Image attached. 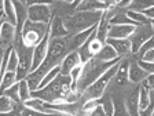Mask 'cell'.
<instances>
[{"instance_id":"6da1fadb","label":"cell","mask_w":154,"mask_h":116,"mask_svg":"<svg viewBox=\"0 0 154 116\" xmlns=\"http://www.w3.org/2000/svg\"><path fill=\"white\" fill-rule=\"evenodd\" d=\"M120 61H121V60L117 58V60L110 61V62H102V61H96L95 58H92V60H90L88 62L83 64V71H81L80 79H79L77 86H76V93L81 95L87 87L91 86V84H92L98 77L102 76L109 68H112L113 65H116Z\"/></svg>"},{"instance_id":"7a4b0ae2","label":"cell","mask_w":154,"mask_h":116,"mask_svg":"<svg viewBox=\"0 0 154 116\" xmlns=\"http://www.w3.org/2000/svg\"><path fill=\"white\" fill-rule=\"evenodd\" d=\"M102 18V13H91V11H76L73 15L63 18L65 26H66L69 36L85 31L88 28L98 25Z\"/></svg>"},{"instance_id":"3957f363","label":"cell","mask_w":154,"mask_h":116,"mask_svg":"<svg viewBox=\"0 0 154 116\" xmlns=\"http://www.w3.org/2000/svg\"><path fill=\"white\" fill-rule=\"evenodd\" d=\"M119 64L117 62L116 65H113L112 68H109L105 73L102 75L100 77H98L95 82H94L91 86H88L84 90V93L81 94L84 98V101H92V100H99L100 97L105 94L106 89L109 86L110 83L113 82V77L116 75V71H117V68H119Z\"/></svg>"},{"instance_id":"277c9868","label":"cell","mask_w":154,"mask_h":116,"mask_svg":"<svg viewBox=\"0 0 154 116\" xmlns=\"http://www.w3.org/2000/svg\"><path fill=\"white\" fill-rule=\"evenodd\" d=\"M47 32H48V25L26 21L22 31H21L19 39H15V40H21V43L25 47L33 48L35 46H37L38 43L42 42Z\"/></svg>"},{"instance_id":"5b68a950","label":"cell","mask_w":154,"mask_h":116,"mask_svg":"<svg viewBox=\"0 0 154 116\" xmlns=\"http://www.w3.org/2000/svg\"><path fill=\"white\" fill-rule=\"evenodd\" d=\"M13 47L15 48L17 54H18V66H17V71H15L17 82H21L23 79H26V76L30 73L33 48L25 47L21 43V40H15Z\"/></svg>"},{"instance_id":"8992f818","label":"cell","mask_w":154,"mask_h":116,"mask_svg":"<svg viewBox=\"0 0 154 116\" xmlns=\"http://www.w3.org/2000/svg\"><path fill=\"white\" fill-rule=\"evenodd\" d=\"M51 7L48 3H36L28 7V21L48 25L51 22Z\"/></svg>"},{"instance_id":"52a82bcc","label":"cell","mask_w":154,"mask_h":116,"mask_svg":"<svg viewBox=\"0 0 154 116\" xmlns=\"http://www.w3.org/2000/svg\"><path fill=\"white\" fill-rule=\"evenodd\" d=\"M153 37V25H143V26H136L135 32L132 33V36L128 39L131 42L132 47V54H138L139 48L147 42L149 39Z\"/></svg>"},{"instance_id":"ba28073f","label":"cell","mask_w":154,"mask_h":116,"mask_svg":"<svg viewBox=\"0 0 154 116\" xmlns=\"http://www.w3.org/2000/svg\"><path fill=\"white\" fill-rule=\"evenodd\" d=\"M48 43H50V31L45 33V36L43 37V40L38 43L37 46L33 47V55H32V68L30 72H35L40 65L43 64L45 55H47V50H48Z\"/></svg>"},{"instance_id":"9c48e42d","label":"cell","mask_w":154,"mask_h":116,"mask_svg":"<svg viewBox=\"0 0 154 116\" xmlns=\"http://www.w3.org/2000/svg\"><path fill=\"white\" fill-rule=\"evenodd\" d=\"M117 2H99V0H83L76 6V11H91V13H103L110 7L116 6Z\"/></svg>"},{"instance_id":"30bf717a","label":"cell","mask_w":154,"mask_h":116,"mask_svg":"<svg viewBox=\"0 0 154 116\" xmlns=\"http://www.w3.org/2000/svg\"><path fill=\"white\" fill-rule=\"evenodd\" d=\"M14 42H15V26H13L4 19L0 28V48L7 50L13 47Z\"/></svg>"},{"instance_id":"8fae6325","label":"cell","mask_w":154,"mask_h":116,"mask_svg":"<svg viewBox=\"0 0 154 116\" xmlns=\"http://www.w3.org/2000/svg\"><path fill=\"white\" fill-rule=\"evenodd\" d=\"M106 43L109 46H112L113 50L116 51L119 58H125L127 55L132 54V47H131V42L128 39H107Z\"/></svg>"},{"instance_id":"7c38bea8","label":"cell","mask_w":154,"mask_h":116,"mask_svg":"<svg viewBox=\"0 0 154 116\" xmlns=\"http://www.w3.org/2000/svg\"><path fill=\"white\" fill-rule=\"evenodd\" d=\"M48 31H50V39H62L69 36L62 17H52L51 22L48 24Z\"/></svg>"},{"instance_id":"4fadbf2b","label":"cell","mask_w":154,"mask_h":116,"mask_svg":"<svg viewBox=\"0 0 154 116\" xmlns=\"http://www.w3.org/2000/svg\"><path fill=\"white\" fill-rule=\"evenodd\" d=\"M135 29V25H109L107 39H129Z\"/></svg>"},{"instance_id":"5bb4252c","label":"cell","mask_w":154,"mask_h":116,"mask_svg":"<svg viewBox=\"0 0 154 116\" xmlns=\"http://www.w3.org/2000/svg\"><path fill=\"white\" fill-rule=\"evenodd\" d=\"M80 64H81V61H80V57H79L77 51L67 53L66 57L62 60L61 65H59V68H61L59 75H61V76H69V73H70L76 66H79Z\"/></svg>"},{"instance_id":"9a60e30c","label":"cell","mask_w":154,"mask_h":116,"mask_svg":"<svg viewBox=\"0 0 154 116\" xmlns=\"http://www.w3.org/2000/svg\"><path fill=\"white\" fill-rule=\"evenodd\" d=\"M147 76H149V73H146V72L136 64V61H132L131 64H128V80L131 82V83L140 84L142 80Z\"/></svg>"},{"instance_id":"2e32d148","label":"cell","mask_w":154,"mask_h":116,"mask_svg":"<svg viewBox=\"0 0 154 116\" xmlns=\"http://www.w3.org/2000/svg\"><path fill=\"white\" fill-rule=\"evenodd\" d=\"M113 82L117 87H124L128 84V62H121L120 61L119 68L116 71V75L113 77Z\"/></svg>"},{"instance_id":"e0dca14e","label":"cell","mask_w":154,"mask_h":116,"mask_svg":"<svg viewBox=\"0 0 154 116\" xmlns=\"http://www.w3.org/2000/svg\"><path fill=\"white\" fill-rule=\"evenodd\" d=\"M96 60V61H102V62H110V61H114V60H117V54H116V51L113 50L112 46H109L107 43H105V44H102V47H100V50L95 54V57H94ZM121 60V58H120Z\"/></svg>"},{"instance_id":"ac0fdd59","label":"cell","mask_w":154,"mask_h":116,"mask_svg":"<svg viewBox=\"0 0 154 116\" xmlns=\"http://www.w3.org/2000/svg\"><path fill=\"white\" fill-rule=\"evenodd\" d=\"M3 18L13 26H17V15H15V7H14L13 0H4L3 7Z\"/></svg>"},{"instance_id":"d6986e66","label":"cell","mask_w":154,"mask_h":116,"mask_svg":"<svg viewBox=\"0 0 154 116\" xmlns=\"http://www.w3.org/2000/svg\"><path fill=\"white\" fill-rule=\"evenodd\" d=\"M151 104V91L139 86L138 87V106L139 111H144Z\"/></svg>"},{"instance_id":"ffe728a7","label":"cell","mask_w":154,"mask_h":116,"mask_svg":"<svg viewBox=\"0 0 154 116\" xmlns=\"http://www.w3.org/2000/svg\"><path fill=\"white\" fill-rule=\"evenodd\" d=\"M125 15L131 19L132 22L136 26H143V25H153V21L143 15L142 13H138V11H131V10H127L125 11Z\"/></svg>"},{"instance_id":"44dd1931","label":"cell","mask_w":154,"mask_h":116,"mask_svg":"<svg viewBox=\"0 0 154 116\" xmlns=\"http://www.w3.org/2000/svg\"><path fill=\"white\" fill-rule=\"evenodd\" d=\"M125 108L128 111V116H139V106H138V90L124 101Z\"/></svg>"},{"instance_id":"7402d4cb","label":"cell","mask_w":154,"mask_h":116,"mask_svg":"<svg viewBox=\"0 0 154 116\" xmlns=\"http://www.w3.org/2000/svg\"><path fill=\"white\" fill-rule=\"evenodd\" d=\"M22 104H15L14 101H11L7 95H0V113H7L10 111L17 109V108H21Z\"/></svg>"},{"instance_id":"603a6c76","label":"cell","mask_w":154,"mask_h":116,"mask_svg":"<svg viewBox=\"0 0 154 116\" xmlns=\"http://www.w3.org/2000/svg\"><path fill=\"white\" fill-rule=\"evenodd\" d=\"M113 100V115L112 116H128V111L125 108V102L122 98L114 97Z\"/></svg>"},{"instance_id":"cb8c5ba5","label":"cell","mask_w":154,"mask_h":116,"mask_svg":"<svg viewBox=\"0 0 154 116\" xmlns=\"http://www.w3.org/2000/svg\"><path fill=\"white\" fill-rule=\"evenodd\" d=\"M109 25H135V24L125 15V13H116L109 19Z\"/></svg>"},{"instance_id":"d4e9b609","label":"cell","mask_w":154,"mask_h":116,"mask_svg":"<svg viewBox=\"0 0 154 116\" xmlns=\"http://www.w3.org/2000/svg\"><path fill=\"white\" fill-rule=\"evenodd\" d=\"M18 91H19V100H21L22 104L32 98V95H30V90H29L28 83H26L25 79L21 80V82H18Z\"/></svg>"},{"instance_id":"484cf974","label":"cell","mask_w":154,"mask_h":116,"mask_svg":"<svg viewBox=\"0 0 154 116\" xmlns=\"http://www.w3.org/2000/svg\"><path fill=\"white\" fill-rule=\"evenodd\" d=\"M59 72H61L59 65H58V66H54L52 69H50V71L45 73V76L43 77V80H42V83H40V86H38V89H43V87H45L47 84H50L55 79V77L59 75Z\"/></svg>"},{"instance_id":"4316f807","label":"cell","mask_w":154,"mask_h":116,"mask_svg":"<svg viewBox=\"0 0 154 116\" xmlns=\"http://www.w3.org/2000/svg\"><path fill=\"white\" fill-rule=\"evenodd\" d=\"M17 66H18V54H17L15 48H11V53H10L8 61H7V71L6 72H15Z\"/></svg>"},{"instance_id":"83f0119b","label":"cell","mask_w":154,"mask_h":116,"mask_svg":"<svg viewBox=\"0 0 154 116\" xmlns=\"http://www.w3.org/2000/svg\"><path fill=\"white\" fill-rule=\"evenodd\" d=\"M4 95H7L11 101H14L15 104H22L21 102V100H19V91H18V83H15L14 86H11L10 89H7L6 91H4Z\"/></svg>"},{"instance_id":"f1b7e54d","label":"cell","mask_w":154,"mask_h":116,"mask_svg":"<svg viewBox=\"0 0 154 116\" xmlns=\"http://www.w3.org/2000/svg\"><path fill=\"white\" fill-rule=\"evenodd\" d=\"M136 64H138L146 73H149V75L154 73V62H144V61H140V60H136Z\"/></svg>"},{"instance_id":"f546056e","label":"cell","mask_w":154,"mask_h":116,"mask_svg":"<svg viewBox=\"0 0 154 116\" xmlns=\"http://www.w3.org/2000/svg\"><path fill=\"white\" fill-rule=\"evenodd\" d=\"M153 48H154V43H153V37H151V39H149L147 42L144 43V44L140 48H139L138 54H136V58H138V60H139V58H140L142 55L144 54V53L147 51V50H153Z\"/></svg>"},{"instance_id":"4dcf8cb0","label":"cell","mask_w":154,"mask_h":116,"mask_svg":"<svg viewBox=\"0 0 154 116\" xmlns=\"http://www.w3.org/2000/svg\"><path fill=\"white\" fill-rule=\"evenodd\" d=\"M140 86L144 87V89H147L149 91L153 90V87H154V84H153V75H149L147 77H144L143 80H142Z\"/></svg>"},{"instance_id":"1f68e13d","label":"cell","mask_w":154,"mask_h":116,"mask_svg":"<svg viewBox=\"0 0 154 116\" xmlns=\"http://www.w3.org/2000/svg\"><path fill=\"white\" fill-rule=\"evenodd\" d=\"M139 60H140V61H144V62H154V48L153 50H147Z\"/></svg>"},{"instance_id":"d6a6232c","label":"cell","mask_w":154,"mask_h":116,"mask_svg":"<svg viewBox=\"0 0 154 116\" xmlns=\"http://www.w3.org/2000/svg\"><path fill=\"white\" fill-rule=\"evenodd\" d=\"M140 13L143 14L146 18H149V19L153 21V18H154V6H150V7H147V8H144L143 11H140Z\"/></svg>"},{"instance_id":"836d02e7","label":"cell","mask_w":154,"mask_h":116,"mask_svg":"<svg viewBox=\"0 0 154 116\" xmlns=\"http://www.w3.org/2000/svg\"><path fill=\"white\" fill-rule=\"evenodd\" d=\"M90 116H106V113L103 112L102 106H100V105H98V106H96V108H94V109L91 111Z\"/></svg>"},{"instance_id":"e575fe53","label":"cell","mask_w":154,"mask_h":116,"mask_svg":"<svg viewBox=\"0 0 154 116\" xmlns=\"http://www.w3.org/2000/svg\"><path fill=\"white\" fill-rule=\"evenodd\" d=\"M22 108V106H21ZM21 108H17V109H13L7 113H0V116H22L21 115Z\"/></svg>"},{"instance_id":"d590c367","label":"cell","mask_w":154,"mask_h":116,"mask_svg":"<svg viewBox=\"0 0 154 116\" xmlns=\"http://www.w3.org/2000/svg\"><path fill=\"white\" fill-rule=\"evenodd\" d=\"M3 7H4V2L0 0V13H3Z\"/></svg>"},{"instance_id":"8d00e7d4","label":"cell","mask_w":154,"mask_h":116,"mask_svg":"<svg viewBox=\"0 0 154 116\" xmlns=\"http://www.w3.org/2000/svg\"><path fill=\"white\" fill-rule=\"evenodd\" d=\"M2 15H3V13H0V18H2Z\"/></svg>"}]
</instances>
